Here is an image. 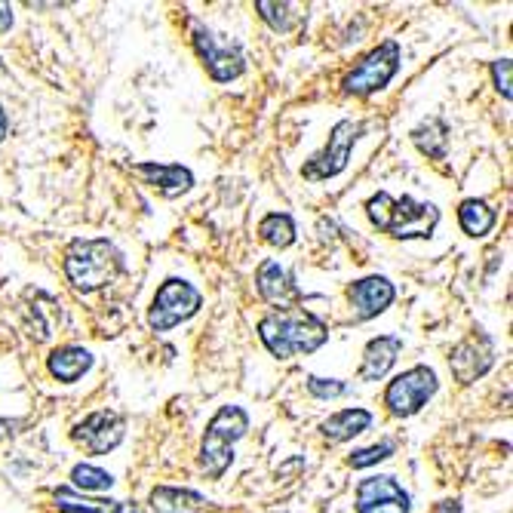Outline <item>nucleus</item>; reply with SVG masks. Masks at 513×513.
<instances>
[{"mask_svg":"<svg viewBox=\"0 0 513 513\" xmlns=\"http://www.w3.org/2000/svg\"><path fill=\"white\" fill-rule=\"evenodd\" d=\"M7 133H10V120H7V111H4V105H0V142L7 139Z\"/></svg>","mask_w":513,"mask_h":513,"instance_id":"7c9ffc66","label":"nucleus"},{"mask_svg":"<svg viewBox=\"0 0 513 513\" xmlns=\"http://www.w3.org/2000/svg\"><path fill=\"white\" fill-rule=\"evenodd\" d=\"M363 133V123L357 120H338L329 133V142L323 145V151H317L305 166H302V176L308 182H329L335 179L338 173H345L348 169V160H351V151L357 145Z\"/></svg>","mask_w":513,"mask_h":513,"instance_id":"0eeeda50","label":"nucleus"},{"mask_svg":"<svg viewBox=\"0 0 513 513\" xmlns=\"http://www.w3.org/2000/svg\"><path fill=\"white\" fill-rule=\"evenodd\" d=\"M437 388H440V381L431 366H412L388 384V391H384V406H388V412L397 418H412L437 394Z\"/></svg>","mask_w":513,"mask_h":513,"instance_id":"6e6552de","label":"nucleus"},{"mask_svg":"<svg viewBox=\"0 0 513 513\" xmlns=\"http://www.w3.org/2000/svg\"><path fill=\"white\" fill-rule=\"evenodd\" d=\"M148 501L154 513H200L209 507L206 495L194 489H176V486H157Z\"/></svg>","mask_w":513,"mask_h":513,"instance_id":"6ab92c4d","label":"nucleus"},{"mask_svg":"<svg viewBox=\"0 0 513 513\" xmlns=\"http://www.w3.org/2000/svg\"><path fill=\"white\" fill-rule=\"evenodd\" d=\"M259 237L274 246V249H286L295 243V222L289 212H271V216H265L259 222Z\"/></svg>","mask_w":513,"mask_h":513,"instance_id":"5701e85b","label":"nucleus"},{"mask_svg":"<svg viewBox=\"0 0 513 513\" xmlns=\"http://www.w3.org/2000/svg\"><path fill=\"white\" fill-rule=\"evenodd\" d=\"M308 391H311V397H317V400H338V397H345V394L351 391V384H348V381H338V378L311 375V378H308Z\"/></svg>","mask_w":513,"mask_h":513,"instance_id":"a878e982","label":"nucleus"},{"mask_svg":"<svg viewBox=\"0 0 513 513\" xmlns=\"http://www.w3.org/2000/svg\"><path fill=\"white\" fill-rule=\"evenodd\" d=\"M394 455V443H375V446H366V449H357V452H351V458H348V464L354 467V470H366V467H372V464H378V461H384V458H391Z\"/></svg>","mask_w":513,"mask_h":513,"instance_id":"bb28decb","label":"nucleus"},{"mask_svg":"<svg viewBox=\"0 0 513 513\" xmlns=\"http://www.w3.org/2000/svg\"><path fill=\"white\" fill-rule=\"evenodd\" d=\"M394 283L381 274H372V277H363L357 283L348 286V298H351V311H354V320L366 323L378 314H384L394 302Z\"/></svg>","mask_w":513,"mask_h":513,"instance_id":"ddd939ff","label":"nucleus"},{"mask_svg":"<svg viewBox=\"0 0 513 513\" xmlns=\"http://www.w3.org/2000/svg\"><path fill=\"white\" fill-rule=\"evenodd\" d=\"M10 28H13V7L0 4V34H7Z\"/></svg>","mask_w":513,"mask_h":513,"instance_id":"c85d7f7f","label":"nucleus"},{"mask_svg":"<svg viewBox=\"0 0 513 513\" xmlns=\"http://www.w3.org/2000/svg\"><path fill=\"white\" fill-rule=\"evenodd\" d=\"M133 173L154 185L163 197H179L194 185V173L179 163H133Z\"/></svg>","mask_w":513,"mask_h":513,"instance_id":"2eb2a0df","label":"nucleus"},{"mask_svg":"<svg viewBox=\"0 0 513 513\" xmlns=\"http://www.w3.org/2000/svg\"><path fill=\"white\" fill-rule=\"evenodd\" d=\"M71 486L74 492H108L114 486V477L102 467H93V464H74L71 467Z\"/></svg>","mask_w":513,"mask_h":513,"instance_id":"393cba45","label":"nucleus"},{"mask_svg":"<svg viewBox=\"0 0 513 513\" xmlns=\"http://www.w3.org/2000/svg\"><path fill=\"white\" fill-rule=\"evenodd\" d=\"M510 59H498L492 62V80H495V90L501 93L504 102H510Z\"/></svg>","mask_w":513,"mask_h":513,"instance_id":"cd10ccee","label":"nucleus"},{"mask_svg":"<svg viewBox=\"0 0 513 513\" xmlns=\"http://www.w3.org/2000/svg\"><path fill=\"white\" fill-rule=\"evenodd\" d=\"M120 271H123V255L105 237L71 240V246L65 249V277L83 295L111 286L120 277Z\"/></svg>","mask_w":513,"mask_h":513,"instance_id":"7ed1b4c3","label":"nucleus"},{"mask_svg":"<svg viewBox=\"0 0 513 513\" xmlns=\"http://www.w3.org/2000/svg\"><path fill=\"white\" fill-rule=\"evenodd\" d=\"M369 424H372V412L357 406V409H341V412L329 415L320 424V431L329 443H348V440L360 437L363 431H369Z\"/></svg>","mask_w":513,"mask_h":513,"instance_id":"a211bd4d","label":"nucleus"},{"mask_svg":"<svg viewBox=\"0 0 513 513\" xmlns=\"http://www.w3.org/2000/svg\"><path fill=\"white\" fill-rule=\"evenodd\" d=\"M495 222H498V212L486 200H477V197L461 200V206H458V225H461V231L467 237H474V240L486 237L495 228Z\"/></svg>","mask_w":513,"mask_h":513,"instance_id":"aec40b11","label":"nucleus"},{"mask_svg":"<svg viewBox=\"0 0 513 513\" xmlns=\"http://www.w3.org/2000/svg\"><path fill=\"white\" fill-rule=\"evenodd\" d=\"M47 369L56 381L62 384H74L80 381L93 369V354L87 348H77V345H65V348H56L50 357H47Z\"/></svg>","mask_w":513,"mask_h":513,"instance_id":"f3484780","label":"nucleus"},{"mask_svg":"<svg viewBox=\"0 0 513 513\" xmlns=\"http://www.w3.org/2000/svg\"><path fill=\"white\" fill-rule=\"evenodd\" d=\"M123 437H126V418L120 412H111V409L90 412L83 421H77L74 431H71V440L87 449L90 455L114 452L123 443Z\"/></svg>","mask_w":513,"mask_h":513,"instance_id":"9d476101","label":"nucleus"},{"mask_svg":"<svg viewBox=\"0 0 513 513\" xmlns=\"http://www.w3.org/2000/svg\"><path fill=\"white\" fill-rule=\"evenodd\" d=\"M492 363H495V345L486 332L467 335L449 354V369L461 384H474L477 378H483L492 369Z\"/></svg>","mask_w":513,"mask_h":513,"instance_id":"9b49d317","label":"nucleus"},{"mask_svg":"<svg viewBox=\"0 0 513 513\" xmlns=\"http://www.w3.org/2000/svg\"><path fill=\"white\" fill-rule=\"evenodd\" d=\"M53 498H56V507L62 513H120V501H111V498H80L68 486L56 489Z\"/></svg>","mask_w":513,"mask_h":513,"instance_id":"4be33fe9","label":"nucleus"},{"mask_svg":"<svg viewBox=\"0 0 513 513\" xmlns=\"http://www.w3.org/2000/svg\"><path fill=\"white\" fill-rule=\"evenodd\" d=\"M255 10H259V16H262L274 31H280V34L298 28V25H302V19H305L302 13H295V10H298L295 4H271V0H259V4H255Z\"/></svg>","mask_w":513,"mask_h":513,"instance_id":"b1692460","label":"nucleus"},{"mask_svg":"<svg viewBox=\"0 0 513 513\" xmlns=\"http://www.w3.org/2000/svg\"><path fill=\"white\" fill-rule=\"evenodd\" d=\"M259 338L277 360H289L295 354H314L317 348H323L329 329L311 311L289 308L265 314L259 320Z\"/></svg>","mask_w":513,"mask_h":513,"instance_id":"f03ea898","label":"nucleus"},{"mask_svg":"<svg viewBox=\"0 0 513 513\" xmlns=\"http://www.w3.org/2000/svg\"><path fill=\"white\" fill-rule=\"evenodd\" d=\"M412 142H415V148L424 157L446 160V151H449V126L440 117H427V120H421L415 130H412Z\"/></svg>","mask_w":513,"mask_h":513,"instance_id":"412c9836","label":"nucleus"},{"mask_svg":"<svg viewBox=\"0 0 513 513\" xmlns=\"http://www.w3.org/2000/svg\"><path fill=\"white\" fill-rule=\"evenodd\" d=\"M403 351V338L400 335H378L363 348V363H360V378L363 381H381L391 372Z\"/></svg>","mask_w":513,"mask_h":513,"instance_id":"dca6fc26","label":"nucleus"},{"mask_svg":"<svg viewBox=\"0 0 513 513\" xmlns=\"http://www.w3.org/2000/svg\"><path fill=\"white\" fill-rule=\"evenodd\" d=\"M255 289H259L262 302H268L280 311L295 308V302L302 298V292H298V286L292 283L289 271L274 259H265L259 265V271H255Z\"/></svg>","mask_w":513,"mask_h":513,"instance_id":"4468645a","label":"nucleus"},{"mask_svg":"<svg viewBox=\"0 0 513 513\" xmlns=\"http://www.w3.org/2000/svg\"><path fill=\"white\" fill-rule=\"evenodd\" d=\"M400 62H403L400 44L397 40H384V44H378L354 71H348V77L341 80V87H345L348 96L381 93L394 80V74L400 71Z\"/></svg>","mask_w":513,"mask_h":513,"instance_id":"423d86ee","label":"nucleus"},{"mask_svg":"<svg viewBox=\"0 0 513 513\" xmlns=\"http://www.w3.org/2000/svg\"><path fill=\"white\" fill-rule=\"evenodd\" d=\"M203 308V295L197 286H191L188 280L169 277L151 298L148 308V326L154 332H169L176 329L179 323L191 320L197 311Z\"/></svg>","mask_w":513,"mask_h":513,"instance_id":"39448f33","label":"nucleus"},{"mask_svg":"<svg viewBox=\"0 0 513 513\" xmlns=\"http://www.w3.org/2000/svg\"><path fill=\"white\" fill-rule=\"evenodd\" d=\"M249 431V415L240 406H222L209 418L200 440V470L209 480H222L234 464V446Z\"/></svg>","mask_w":513,"mask_h":513,"instance_id":"20e7f679","label":"nucleus"},{"mask_svg":"<svg viewBox=\"0 0 513 513\" xmlns=\"http://www.w3.org/2000/svg\"><path fill=\"white\" fill-rule=\"evenodd\" d=\"M434 513H461V501H458V498L440 501V504L434 507Z\"/></svg>","mask_w":513,"mask_h":513,"instance_id":"c756f323","label":"nucleus"},{"mask_svg":"<svg viewBox=\"0 0 513 513\" xmlns=\"http://www.w3.org/2000/svg\"><path fill=\"white\" fill-rule=\"evenodd\" d=\"M409 507V492L388 474L366 477L357 486V513H409Z\"/></svg>","mask_w":513,"mask_h":513,"instance_id":"f8f14e48","label":"nucleus"},{"mask_svg":"<svg viewBox=\"0 0 513 513\" xmlns=\"http://www.w3.org/2000/svg\"><path fill=\"white\" fill-rule=\"evenodd\" d=\"M366 216L378 231L397 240H431L440 225V209L434 203L415 200L409 194L394 197L388 191H378L366 200Z\"/></svg>","mask_w":513,"mask_h":513,"instance_id":"f257e3e1","label":"nucleus"},{"mask_svg":"<svg viewBox=\"0 0 513 513\" xmlns=\"http://www.w3.org/2000/svg\"><path fill=\"white\" fill-rule=\"evenodd\" d=\"M191 40H194V50H197L203 68L216 83H231L246 71V59H243L240 47L231 44V40H222L219 34H212L203 25H194Z\"/></svg>","mask_w":513,"mask_h":513,"instance_id":"1a4fd4ad","label":"nucleus"}]
</instances>
